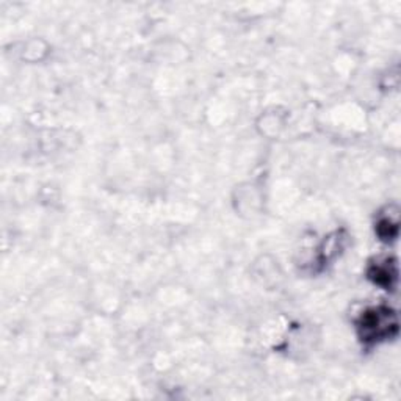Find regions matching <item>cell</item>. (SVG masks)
<instances>
[{"label":"cell","mask_w":401,"mask_h":401,"mask_svg":"<svg viewBox=\"0 0 401 401\" xmlns=\"http://www.w3.org/2000/svg\"><path fill=\"white\" fill-rule=\"evenodd\" d=\"M369 274L370 278L375 280V284L381 285L383 288H385V290H389L397 280V265L395 262H392L389 257L381 260V262L378 260L375 265H371Z\"/></svg>","instance_id":"7a4b0ae2"},{"label":"cell","mask_w":401,"mask_h":401,"mask_svg":"<svg viewBox=\"0 0 401 401\" xmlns=\"http://www.w3.org/2000/svg\"><path fill=\"white\" fill-rule=\"evenodd\" d=\"M376 232L378 235L383 238V240H393L397 238L398 234V215L395 214L393 216L390 215H384L379 218L378 226H376Z\"/></svg>","instance_id":"3957f363"},{"label":"cell","mask_w":401,"mask_h":401,"mask_svg":"<svg viewBox=\"0 0 401 401\" xmlns=\"http://www.w3.org/2000/svg\"><path fill=\"white\" fill-rule=\"evenodd\" d=\"M359 335L365 343H378L397 334V314L390 307L378 306L362 312L357 321Z\"/></svg>","instance_id":"6da1fadb"}]
</instances>
